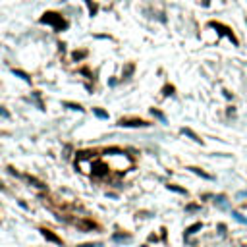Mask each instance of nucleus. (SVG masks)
<instances>
[{
  "instance_id": "nucleus-2",
  "label": "nucleus",
  "mask_w": 247,
  "mask_h": 247,
  "mask_svg": "<svg viewBox=\"0 0 247 247\" xmlns=\"http://www.w3.org/2000/svg\"><path fill=\"white\" fill-rule=\"evenodd\" d=\"M122 125H145V122H141V120H129V122H122Z\"/></svg>"
},
{
  "instance_id": "nucleus-7",
  "label": "nucleus",
  "mask_w": 247,
  "mask_h": 247,
  "mask_svg": "<svg viewBox=\"0 0 247 247\" xmlns=\"http://www.w3.org/2000/svg\"><path fill=\"white\" fill-rule=\"evenodd\" d=\"M0 116H8V114H6V112H4V110H2V108H0Z\"/></svg>"
},
{
  "instance_id": "nucleus-1",
  "label": "nucleus",
  "mask_w": 247,
  "mask_h": 247,
  "mask_svg": "<svg viewBox=\"0 0 247 247\" xmlns=\"http://www.w3.org/2000/svg\"><path fill=\"white\" fill-rule=\"evenodd\" d=\"M211 25H212V27H216V29H220V33H224V35H228V37H230V41H232V43H234V45H238V39H235V37L232 35V31H230L228 27H224V25H220V23H216V22H212Z\"/></svg>"
},
{
  "instance_id": "nucleus-3",
  "label": "nucleus",
  "mask_w": 247,
  "mask_h": 247,
  "mask_svg": "<svg viewBox=\"0 0 247 247\" xmlns=\"http://www.w3.org/2000/svg\"><path fill=\"white\" fill-rule=\"evenodd\" d=\"M182 131H183V133H185V135H189V137H191V139H195V141H199V143H201V139H199L197 135L193 133V131H189V129H182Z\"/></svg>"
},
{
  "instance_id": "nucleus-5",
  "label": "nucleus",
  "mask_w": 247,
  "mask_h": 247,
  "mask_svg": "<svg viewBox=\"0 0 247 247\" xmlns=\"http://www.w3.org/2000/svg\"><path fill=\"white\" fill-rule=\"evenodd\" d=\"M95 114H97V116H101V118H108V114L104 112V110H95Z\"/></svg>"
},
{
  "instance_id": "nucleus-4",
  "label": "nucleus",
  "mask_w": 247,
  "mask_h": 247,
  "mask_svg": "<svg viewBox=\"0 0 247 247\" xmlns=\"http://www.w3.org/2000/svg\"><path fill=\"white\" fill-rule=\"evenodd\" d=\"M14 73H15V75H19V77H22V79H25V81H29V77H27V73H25V72H19V70H14Z\"/></svg>"
},
{
  "instance_id": "nucleus-6",
  "label": "nucleus",
  "mask_w": 247,
  "mask_h": 247,
  "mask_svg": "<svg viewBox=\"0 0 247 247\" xmlns=\"http://www.w3.org/2000/svg\"><path fill=\"white\" fill-rule=\"evenodd\" d=\"M81 247H101L98 243H89V245H81Z\"/></svg>"
}]
</instances>
